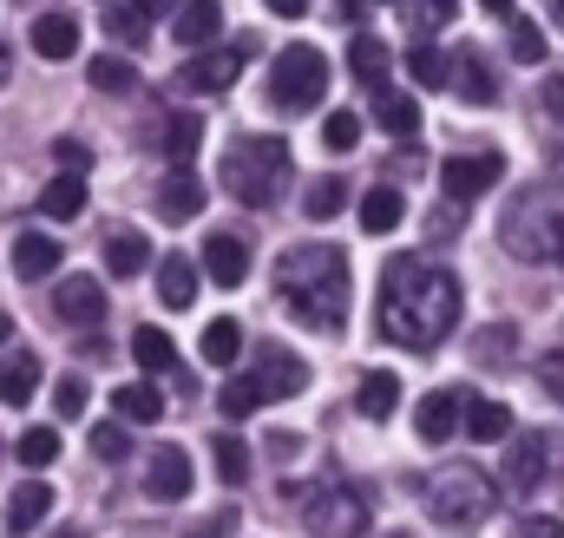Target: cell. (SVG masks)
I'll list each match as a JSON object with an SVG mask.
<instances>
[{
	"label": "cell",
	"instance_id": "cell-44",
	"mask_svg": "<svg viewBox=\"0 0 564 538\" xmlns=\"http://www.w3.org/2000/svg\"><path fill=\"white\" fill-rule=\"evenodd\" d=\"M93 453L99 460H126L132 453V433L126 427H93Z\"/></svg>",
	"mask_w": 564,
	"mask_h": 538
},
{
	"label": "cell",
	"instance_id": "cell-41",
	"mask_svg": "<svg viewBox=\"0 0 564 538\" xmlns=\"http://www.w3.org/2000/svg\"><path fill=\"white\" fill-rule=\"evenodd\" d=\"M106 33H112L119 46H139L144 40V13L132 7V0H126V7H106Z\"/></svg>",
	"mask_w": 564,
	"mask_h": 538
},
{
	"label": "cell",
	"instance_id": "cell-1",
	"mask_svg": "<svg viewBox=\"0 0 564 538\" xmlns=\"http://www.w3.org/2000/svg\"><path fill=\"white\" fill-rule=\"evenodd\" d=\"M459 322V282L453 269L426 263V257H394L381 269V302H375V329L394 348H440Z\"/></svg>",
	"mask_w": 564,
	"mask_h": 538
},
{
	"label": "cell",
	"instance_id": "cell-26",
	"mask_svg": "<svg viewBox=\"0 0 564 538\" xmlns=\"http://www.w3.org/2000/svg\"><path fill=\"white\" fill-rule=\"evenodd\" d=\"M151 263V244H144V230H112L106 237V269L126 282V276H139V269Z\"/></svg>",
	"mask_w": 564,
	"mask_h": 538
},
{
	"label": "cell",
	"instance_id": "cell-7",
	"mask_svg": "<svg viewBox=\"0 0 564 538\" xmlns=\"http://www.w3.org/2000/svg\"><path fill=\"white\" fill-rule=\"evenodd\" d=\"M564 466V446L552 433H519L512 440V453H506V466H499V480H506V499H532L539 486H552Z\"/></svg>",
	"mask_w": 564,
	"mask_h": 538
},
{
	"label": "cell",
	"instance_id": "cell-10",
	"mask_svg": "<svg viewBox=\"0 0 564 538\" xmlns=\"http://www.w3.org/2000/svg\"><path fill=\"white\" fill-rule=\"evenodd\" d=\"M53 315H59L66 329H99V322H106V289L73 269V276L53 289Z\"/></svg>",
	"mask_w": 564,
	"mask_h": 538
},
{
	"label": "cell",
	"instance_id": "cell-52",
	"mask_svg": "<svg viewBox=\"0 0 564 538\" xmlns=\"http://www.w3.org/2000/svg\"><path fill=\"white\" fill-rule=\"evenodd\" d=\"M132 7H139L144 20H151V13H177V0H132Z\"/></svg>",
	"mask_w": 564,
	"mask_h": 538
},
{
	"label": "cell",
	"instance_id": "cell-46",
	"mask_svg": "<svg viewBox=\"0 0 564 538\" xmlns=\"http://www.w3.org/2000/svg\"><path fill=\"white\" fill-rule=\"evenodd\" d=\"M53 158H59V164H66L73 177H86V164H93V151H86L79 138H59V144H53Z\"/></svg>",
	"mask_w": 564,
	"mask_h": 538
},
{
	"label": "cell",
	"instance_id": "cell-11",
	"mask_svg": "<svg viewBox=\"0 0 564 538\" xmlns=\"http://www.w3.org/2000/svg\"><path fill=\"white\" fill-rule=\"evenodd\" d=\"M144 493H151L158 506L184 499V493H191V453H184V446H151V453H144Z\"/></svg>",
	"mask_w": 564,
	"mask_h": 538
},
{
	"label": "cell",
	"instance_id": "cell-13",
	"mask_svg": "<svg viewBox=\"0 0 564 538\" xmlns=\"http://www.w3.org/2000/svg\"><path fill=\"white\" fill-rule=\"evenodd\" d=\"M151 204H158V217H164V224H191V217L204 211V184L177 164V171H164V177H158Z\"/></svg>",
	"mask_w": 564,
	"mask_h": 538
},
{
	"label": "cell",
	"instance_id": "cell-49",
	"mask_svg": "<svg viewBox=\"0 0 564 538\" xmlns=\"http://www.w3.org/2000/svg\"><path fill=\"white\" fill-rule=\"evenodd\" d=\"M512 538H558V519H519Z\"/></svg>",
	"mask_w": 564,
	"mask_h": 538
},
{
	"label": "cell",
	"instance_id": "cell-39",
	"mask_svg": "<svg viewBox=\"0 0 564 538\" xmlns=\"http://www.w3.org/2000/svg\"><path fill=\"white\" fill-rule=\"evenodd\" d=\"M341 197H348V184H341V177H315V184L302 191V211H308V217H335V211H341Z\"/></svg>",
	"mask_w": 564,
	"mask_h": 538
},
{
	"label": "cell",
	"instance_id": "cell-45",
	"mask_svg": "<svg viewBox=\"0 0 564 538\" xmlns=\"http://www.w3.org/2000/svg\"><path fill=\"white\" fill-rule=\"evenodd\" d=\"M539 388H545V395L564 407V348H552V355H545V368H539Z\"/></svg>",
	"mask_w": 564,
	"mask_h": 538
},
{
	"label": "cell",
	"instance_id": "cell-43",
	"mask_svg": "<svg viewBox=\"0 0 564 538\" xmlns=\"http://www.w3.org/2000/svg\"><path fill=\"white\" fill-rule=\"evenodd\" d=\"M53 407H59V413H66V420H79V413H86V407H93V388H86V381H79V375H66V381H59V388H53Z\"/></svg>",
	"mask_w": 564,
	"mask_h": 538
},
{
	"label": "cell",
	"instance_id": "cell-3",
	"mask_svg": "<svg viewBox=\"0 0 564 538\" xmlns=\"http://www.w3.org/2000/svg\"><path fill=\"white\" fill-rule=\"evenodd\" d=\"M289 144L270 132H250L237 138L230 151H224V191L237 197V204H250V211H270L282 197V184H289Z\"/></svg>",
	"mask_w": 564,
	"mask_h": 538
},
{
	"label": "cell",
	"instance_id": "cell-15",
	"mask_svg": "<svg viewBox=\"0 0 564 538\" xmlns=\"http://www.w3.org/2000/svg\"><path fill=\"white\" fill-rule=\"evenodd\" d=\"M459 407H466V395H459V388H440V395H426V401L414 407V433H421L426 446L453 440V433H459Z\"/></svg>",
	"mask_w": 564,
	"mask_h": 538
},
{
	"label": "cell",
	"instance_id": "cell-29",
	"mask_svg": "<svg viewBox=\"0 0 564 538\" xmlns=\"http://www.w3.org/2000/svg\"><path fill=\"white\" fill-rule=\"evenodd\" d=\"M408 79L426 86V93H433V86H453V53H440V46H414V53H408Z\"/></svg>",
	"mask_w": 564,
	"mask_h": 538
},
{
	"label": "cell",
	"instance_id": "cell-4",
	"mask_svg": "<svg viewBox=\"0 0 564 538\" xmlns=\"http://www.w3.org/2000/svg\"><path fill=\"white\" fill-rule=\"evenodd\" d=\"M426 513L446 526V532H466V526H479L486 513H492V480L479 473V466H440L433 473V486H426Z\"/></svg>",
	"mask_w": 564,
	"mask_h": 538
},
{
	"label": "cell",
	"instance_id": "cell-34",
	"mask_svg": "<svg viewBox=\"0 0 564 538\" xmlns=\"http://www.w3.org/2000/svg\"><path fill=\"white\" fill-rule=\"evenodd\" d=\"M263 401H270V395H263L257 375H230V388H224V420H250Z\"/></svg>",
	"mask_w": 564,
	"mask_h": 538
},
{
	"label": "cell",
	"instance_id": "cell-54",
	"mask_svg": "<svg viewBox=\"0 0 564 538\" xmlns=\"http://www.w3.org/2000/svg\"><path fill=\"white\" fill-rule=\"evenodd\" d=\"M7 342H13V322H7V315H0V348H7Z\"/></svg>",
	"mask_w": 564,
	"mask_h": 538
},
{
	"label": "cell",
	"instance_id": "cell-25",
	"mask_svg": "<svg viewBox=\"0 0 564 538\" xmlns=\"http://www.w3.org/2000/svg\"><path fill=\"white\" fill-rule=\"evenodd\" d=\"M158 302L164 309H191L197 302V263L191 257H164L158 263Z\"/></svg>",
	"mask_w": 564,
	"mask_h": 538
},
{
	"label": "cell",
	"instance_id": "cell-28",
	"mask_svg": "<svg viewBox=\"0 0 564 538\" xmlns=\"http://www.w3.org/2000/svg\"><path fill=\"white\" fill-rule=\"evenodd\" d=\"M197 348H204V362H210V368H230V362L243 355V329L224 315V322H210V329H204V342H197Z\"/></svg>",
	"mask_w": 564,
	"mask_h": 538
},
{
	"label": "cell",
	"instance_id": "cell-12",
	"mask_svg": "<svg viewBox=\"0 0 564 538\" xmlns=\"http://www.w3.org/2000/svg\"><path fill=\"white\" fill-rule=\"evenodd\" d=\"M197 269H204L210 282L237 289V282L250 276V244H243V237H230V230H210V237H204V257H197Z\"/></svg>",
	"mask_w": 564,
	"mask_h": 538
},
{
	"label": "cell",
	"instance_id": "cell-42",
	"mask_svg": "<svg viewBox=\"0 0 564 538\" xmlns=\"http://www.w3.org/2000/svg\"><path fill=\"white\" fill-rule=\"evenodd\" d=\"M355 138H361V119H355V112H328V119H322V144H328V151H348Z\"/></svg>",
	"mask_w": 564,
	"mask_h": 538
},
{
	"label": "cell",
	"instance_id": "cell-19",
	"mask_svg": "<svg viewBox=\"0 0 564 538\" xmlns=\"http://www.w3.org/2000/svg\"><path fill=\"white\" fill-rule=\"evenodd\" d=\"M46 513H53V486H46V480H20V486L7 493V532H33Z\"/></svg>",
	"mask_w": 564,
	"mask_h": 538
},
{
	"label": "cell",
	"instance_id": "cell-47",
	"mask_svg": "<svg viewBox=\"0 0 564 538\" xmlns=\"http://www.w3.org/2000/svg\"><path fill=\"white\" fill-rule=\"evenodd\" d=\"M539 106H545L552 119H564V73H552V79L539 86Z\"/></svg>",
	"mask_w": 564,
	"mask_h": 538
},
{
	"label": "cell",
	"instance_id": "cell-57",
	"mask_svg": "<svg viewBox=\"0 0 564 538\" xmlns=\"http://www.w3.org/2000/svg\"><path fill=\"white\" fill-rule=\"evenodd\" d=\"M558 33H564V0H558Z\"/></svg>",
	"mask_w": 564,
	"mask_h": 538
},
{
	"label": "cell",
	"instance_id": "cell-27",
	"mask_svg": "<svg viewBox=\"0 0 564 538\" xmlns=\"http://www.w3.org/2000/svg\"><path fill=\"white\" fill-rule=\"evenodd\" d=\"M375 126L394 132V138H414L421 132V106H414L408 93H388V86H381V99H375Z\"/></svg>",
	"mask_w": 564,
	"mask_h": 538
},
{
	"label": "cell",
	"instance_id": "cell-14",
	"mask_svg": "<svg viewBox=\"0 0 564 538\" xmlns=\"http://www.w3.org/2000/svg\"><path fill=\"white\" fill-rule=\"evenodd\" d=\"M257 381H263V395H270V401H289V395H302V388H308V362L270 342V348L257 355Z\"/></svg>",
	"mask_w": 564,
	"mask_h": 538
},
{
	"label": "cell",
	"instance_id": "cell-30",
	"mask_svg": "<svg viewBox=\"0 0 564 538\" xmlns=\"http://www.w3.org/2000/svg\"><path fill=\"white\" fill-rule=\"evenodd\" d=\"M132 355H139L144 375H171V368H177V348H171L164 329H139V335H132Z\"/></svg>",
	"mask_w": 564,
	"mask_h": 538
},
{
	"label": "cell",
	"instance_id": "cell-20",
	"mask_svg": "<svg viewBox=\"0 0 564 538\" xmlns=\"http://www.w3.org/2000/svg\"><path fill=\"white\" fill-rule=\"evenodd\" d=\"M33 53L40 60H73L79 53V20L73 13H40L33 20Z\"/></svg>",
	"mask_w": 564,
	"mask_h": 538
},
{
	"label": "cell",
	"instance_id": "cell-53",
	"mask_svg": "<svg viewBox=\"0 0 564 538\" xmlns=\"http://www.w3.org/2000/svg\"><path fill=\"white\" fill-rule=\"evenodd\" d=\"M479 7H486V13H512V0H479Z\"/></svg>",
	"mask_w": 564,
	"mask_h": 538
},
{
	"label": "cell",
	"instance_id": "cell-6",
	"mask_svg": "<svg viewBox=\"0 0 564 538\" xmlns=\"http://www.w3.org/2000/svg\"><path fill=\"white\" fill-rule=\"evenodd\" d=\"M270 93H276L282 112H315L322 93H328V60L315 46H282L276 73H270Z\"/></svg>",
	"mask_w": 564,
	"mask_h": 538
},
{
	"label": "cell",
	"instance_id": "cell-8",
	"mask_svg": "<svg viewBox=\"0 0 564 538\" xmlns=\"http://www.w3.org/2000/svg\"><path fill=\"white\" fill-rule=\"evenodd\" d=\"M243 79V46H204L197 60L177 66V93L204 99V93H230Z\"/></svg>",
	"mask_w": 564,
	"mask_h": 538
},
{
	"label": "cell",
	"instance_id": "cell-56",
	"mask_svg": "<svg viewBox=\"0 0 564 538\" xmlns=\"http://www.w3.org/2000/svg\"><path fill=\"white\" fill-rule=\"evenodd\" d=\"M558 177H564V144H558Z\"/></svg>",
	"mask_w": 564,
	"mask_h": 538
},
{
	"label": "cell",
	"instance_id": "cell-35",
	"mask_svg": "<svg viewBox=\"0 0 564 538\" xmlns=\"http://www.w3.org/2000/svg\"><path fill=\"white\" fill-rule=\"evenodd\" d=\"M512 26H506V40H512V60H525V66H539L545 60V33H539V20H525V13H506Z\"/></svg>",
	"mask_w": 564,
	"mask_h": 538
},
{
	"label": "cell",
	"instance_id": "cell-21",
	"mask_svg": "<svg viewBox=\"0 0 564 538\" xmlns=\"http://www.w3.org/2000/svg\"><path fill=\"white\" fill-rule=\"evenodd\" d=\"M401 217H408V197H401L394 184H375V191L361 197V230H368V237H388V230H401Z\"/></svg>",
	"mask_w": 564,
	"mask_h": 538
},
{
	"label": "cell",
	"instance_id": "cell-23",
	"mask_svg": "<svg viewBox=\"0 0 564 538\" xmlns=\"http://www.w3.org/2000/svg\"><path fill=\"white\" fill-rule=\"evenodd\" d=\"M13 269H20L26 282L53 276V269H59V244H53L46 230H20V237H13Z\"/></svg>",
	"mask_w": 564,
	"mask_h": 538
},
{
	"label": "cell",
	"instance_id": "cell-40",
	"mask_svg": "<svg viewBox=\"0 0 564 538\" xmlns=\"http://www.w3.org/2000/svg\"><path fill=\"white\" fill-rule=\"evenodd\" d=\"M20 460H26V466H53V460H59V433H53V427H26V433H20Z\"/></svg>",
	"mask_w": 564,
	"mask_h": 538
},
{
	"label": "cell",
	"instance_id": "cell-51",
	"mask_svg": "<svg viewBox=\"0 0 564 538\" xmlns=\"http://www.w3.org/2000/svg\"><path fill=\"white\" fill-rule=\"evenodd\" d=\"M263 7H276L282 20H302V13H308V0H263Z\"/></svg>",
	"mask_w": 564,
	"mask_h": 538
},
{
	"label": "cell",
	"instance_id": "cell-16",
	"mask_svg": "<svg viewBox=\"0 0 564 538\" xmlns=\"http://www.w3.org/2000/svg\"><path fill=\"white\" fill-rule=\"evenodd\" d=\"M453 86L466 93V106H492L499 99V79H492V66H486L479 46H459L453 53Z\"/></svg>",
	"mask_w": 564,
	"mask_h": 538
},
{
	"label": "cell",
	"instance_id": "cell-17",
	"mask_svg": "<svg viewBox=\"0 0 564 538\" xmlns=\"http://www.w3.org/2000/svg\"><path fill=\"white\" fill-rule=\"evenodd\" d=\"M459 433L466 440H479V446H492V440H506L512 433V407L506 401H486V395H466V407H459Z\"/></svg>",
	"mask_w": 564,
	"mask_h": 538
},
{
	"label": "cell",
	"instance_id": "cell-18",
	"mask_svg": "<svg viewBox=\"0 0 564 538\" xmlns=\"http://www.w3.org/2000/svg\"><path fill=\"white\" fill-rule=\"evenodd\" d=\"M33 395H40V355H33V348L0 355V401H7V407H26Z\"/></svg>",
	"mask_w": 564,
	"mask_h": 538
},
{
	"label": "cell",
	"instance_id": "cell-31",
	"mask_svg": "<svg viewBox=\"0 0 564 538\" xmlns=\"http://www.w3.org/2000/svg\"><path fill=\"white\" fill-rule=\"evenodd\" d=\"M355 407H361L368 420H388V413L401 407V381H394V375H361V395H355Z\"/></svg>",
	"mask_w": 564,
	"mask_h": 538
},
{
	"label": "cell",
	"instance_id": "cell-48",
	"mask_svg": "<svg viewBox=\"0 0 564 538\" xmlns=\"http://www.w3.org/2000/svg\"><path fill=\"white\" fill-rule=\"evenodd\" d=\"M459 13V0H421V26H446Z\"/></svg>",
	"mask_w": 564,
	"mask_h": 538
},
{
	"label": "cell",
	"instance_id": "cell-38",
	"mask_svg": "<svg viewBox=\"0 0 564 538\" xmlns=\"http://www.w3.org/2000/svg\"><path fill=\"white\" fill-rule=\"evenodd\" d=\"M86 73H93V86H99V93H132V79H139V73H132V60H119V53L93 60Z\"/></svg>",
	"mask_w": 564,
	"mask_h": 538
},
{
	"label": "cell",
	"instance_id": "cell-2",
	"mask_svg": "<svg viewBox=\"0 0 564 538\" xmlns=\"http://www.w3.org/2000/svg\"><path fill=\"white\" fill-rule=\"evenodd\" d=\"M276 295L302 329L348 322V257L335 244H295L276 257Z\"/></svg>",
	"mask_w": 564,
	"mask_h": 538
},
{
	"label": "cell",
	"instance_id": "cell-32",
	"mask_svg": "<svg viewBox=\"0 0 564 538\" xmlns=\"http://www.w3.org/2000/svg\"><path fill=\"white\" fill-rule=\"evenodd\" d=\"M112 407H119V420H139V427H151V420L164 413V395H158L151 381H132V388H119V395H112Z\"/></svg>",
	"mask_w": 564,
	"mask_h": 538
},
{
	"label": "cell",
	"instance_id": "cell-50",
	"mask_svg": "<svg viewBox=\"0 0 564 538\" xmlns=\"http://www.w3.org/2000/svg\"><path fill=\"white\" fill-rule=\"evenodd\" d=\"M545 244H552V257H558V269H564V217H552V224H545Z\"/></svg>",
	"mask_w": 564,
	"mask_h": 538
},
{
	"label": "cell",
	"instance_id": "cell-36",
	"mask_svg": "<svg viewBox=\"0 0 564 538\" xmlns=\"http://www.w3.org/2000/svg\"><path fill=\"white\" fill-rule=\"evenodd\" d=\"M210 460H217V473L237 486V480H250V446L237 440V433H217V446H210Z\"/></svg>",
	"mask_w": 564,
	"mask_h": 538
},
{
	"label": "cell",
	"instance_id": "cell-37",
	"mask_svg": "<svg viewBox=\"0 0 564 538\" xmlns=\"http://www.w3.org/2000/svg\"><path fill=\"white\" fill-rule=\"evenodd\" d=\"M164 151H171V164H184L197 151V112H171L164 119Z\"/></svg>",
	"mask_w": 564,
	"mask_h": 538
},
{
	"label": "cell",
	"instance_id": "cell-24",
	"mask_svg": "<svg viewBox=\"0 0 564 538\" xmlns=\"http://www.w3.org/2000/svg\"><path fill=\"white\" fill-rule=\"evenodd\" d=\"M86 211V177H73V171H59L46 191H40V217H53V224H73Z\"/></svg>",
	"mask_w": 564,
	"mask_h": 538
},
{
	"label": "cell",
	"instance_id": "cell-22",
	"mask_svg": "<svg viewBox=\"0 0 564 538\" xmlns=\"http://www.w3.org/2000/svg\"><path fill=\"white\" fill-rule=\"evenodd\" d=\"M224 33V7L217 0H184L177 7V46H210Z\"/></svg>",
	"mask_w": 564,
	"mask_h": 538
},
{
	"label": "cell",
	"instance_id": "cell-58",
	"mask_svg": "<svg viewBox=\"0 0 564 538\" xmlns=\"http://www.w3.org/2000/svg\"><path fill=\"white\" fill-rule=\"evenodd\" d=\"M53 538H79V532H53Z\"/></svg>",
	"mask_w": 564,
	"mask_h": 538
},
{
	"label": "cell",
	"instance_id": "cell-55",
	"mask_svg": "<svg viewBox=\"0 0 564 538\" xmlns=\"http://www.w3.org/2000/svg\"><path fill=\"white\" fill-rule=\"evenodd\" d=\"M7 66H13V60H7V46H0V86H7Z\"/></svg>",
	"mask_w": 564,
	"mask_h": 538
},
{
	"label": "cell",
	"instance_id": "cell-5",
	"mask_svg": "<svg viewBox=\"0 0 564 538\" xmlns=\"http://www.w3.org/2000/svg\"><path fill=\"white\" fill-rule=\"evenodd\" d=\"M368 519H375V506H368V493L355 480H328V486H315L302 499V526L315 538H361Z\"/></svg>",
	"mask_w": 564,
	"mask_h": 538
},
{
	"label": "cell",
	"instance_id": "cell-9",
	"mask_svg": "<svg viewBox=\"0 0 564 538\" xmlns=\"http://www.w3.org/2000/svg\"><path fill=\"white\" fill-rule=\"evenodd\" d=\"M499 177H506V158H486V151H466V158H446V164H440V191H446L453 204L486 197Z\"/></svg>",
	"mask_w": 564,
	"mask_h": 538
},
{
	"label": "cell",
	"instance_id": "cell-33",
	"mask_svg": "<svg viewBox=\"0 0 564 538\" xmlns=\"http://www.w3.org/2000/svg\"><path fill=\"white\" fill-rule=\"evenodd\" d=\"M348 66H355V79L381 86V79H388V46H381L375 33H355V46H348Z\"/></svg>",
	"mask_w": 564,
	"mask_h": 538
}]
</instances>
